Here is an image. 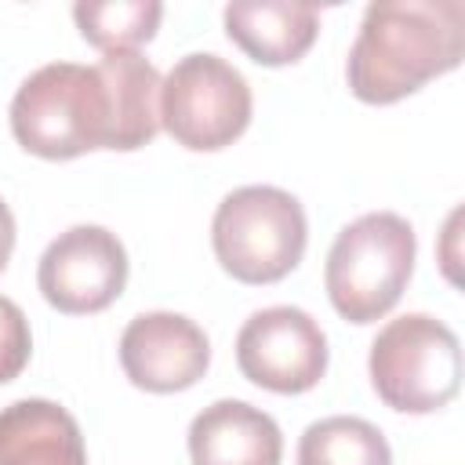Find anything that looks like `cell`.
<instances>
[{
  "mask_svg": "<svg viewBox=\"0 0 465 465\" xmlns=\"http://www.w3.org/2000/svg\"><path fill=\"white\" fill-rule=\"evenodd\" d=\"M367 371L385 407L432 414L443 411L461 389V341L443 320L407 312L378 331Z\"/></svg>",
  "mask_w": 465,
  "mask_h": 465,
  "instance_id": "cell-5",
  "label": "cell"
},
{
  "mask_svg": "<svg viewBox=\"0 0 465 465\" xmlns=\"http://www.w3.org/2000/svg\"><path fill=\"white\" fill-rule=\"evenodd\" d=\"M309 243V222L298 196L276 185L232 189L211 218L218 265L240 283H276L298 269Z\"/></svg>",
  "mask_w": 465,
  "mask_h": 465,
  "instance_id": "cell-4",
  "label": "cell"
},
{
  "mask_svg": "<svg viewBox=\"0 0 465 465\" xmlns=\"http://www.w3.org/2000/svg\"><path fill=\"white\" fill-rule=\"evenodd\" d=\"M298 465H392V450L367 418L331 414L302 432Z\"/></svg>",
  "mask_w": 465,
  "mask_h": 465,
  "instance_id": "cell-14",
  "label": "cell"
},
{
  "mask_svg": "<svg viewBox=\"0 0 465 465\" xmlns=\"http://www.w3.org/2000/svg\"><path fill=\"white\" fill-rule=\"evenodd\" d=\"M461 0H378L363 11L345 62L349 91L367 105H392L461 65Z\"/></svg>",
  "mask_w": 465,
  "mask_h": 465,
  "instance_id": "cell-1",
  "label": "cell"
},
{
  "mask_svg": "<svg viewBox=\"0 0 465 465\" xmlns=\"http://www.w3.org/2000/svg\"><path fill=\"white\" fill-rule=\"evenodd\" d=\"M0 465H87L84 432L54 400H15L0 407Z\"/></svg>",
  "mask_w": 465,
  "mask_h": 465,
  "instance_id": "cell-12",
  "label": "cell"
},
{
  "mask_svg": "<svg viewBox=\"0 0 465 465\" xmlns=\"http://www.w3.org/2000/svg\"><path fill=\"white\" fill-rule=\"evenodd\" d=\"M80 36L98 47L102 54L109 51H138V44H149L160 29L163 4L156 0H109V4H76L73 7Z\"/></svg>",
  "mask_w": 465,
  "mask_h": 465,
  "instance_id": "cell-15",
  "label": "cell"
},
{
  "mask_svg": "<svg viewBox=\"0 0 465 465\" xmlns=\"http://www.w3.org/2000/svg\"><path fill=\"white\" fill-rule=\"evenodd\" d=\"M236 363L258 389L298 396L327 374V334L298 305L258 309L236 334Z\"/></svg>",
  "mask_w": 465,
  "mask_h": 465,
  "instance_id": "cell-7",
  "label": "cell"
},
{
  "mask_svg": "<svg viewBox=\"0 0 465 465\" xmlns=\"http://www.w3.org/2000/svg\"><path fill=\"white\" fill-rule=\"evenodd\" d=\"M254 113L251 84L218 54L193 51L160 80V127L193 153L232 145Z\"/></svg>",
  "mask_w": 465,
  "mask_h": 465,
  "instance_id": "cell-6",
  "label": "cell"
},
{
  "mask_svg": "<svg viewBox=\"0 0 465 465\" xmlns=\"http://www.w3.org/2000/svg\"><path fill=\"white\" fill-rule=\"evenodd\" d=\"M36 287L65 316L102 312L127 287V251L105 225H73L40 254Z\"/></svg>",
  "mask_w": 465,
  "mask_h": 465,
  "instance_id": "cell-8",
  "label": "cell"
},
{
  "mask_svg": "<svg viewBox=\"0 0 465 465\" xmlns=\"http://www.w3.org/2000/svg\"><path fill=\"white\" fill-rule=\"evenodd\" d=\"M113 102V149L134 153L160 131V73L138 51H109L98 62Z\"/></svg>",
  "mask_w": 465,
  "mask_h": 465,
  "instance_id": "cell-13",
  "label": "cell"
},
{
  "mask_svg": "<svg viewBox=\"0 0 465 465\" xmlns=\"http://www.w3.org/2000/svg\"><path fill=\"white\" fill-rule=\"evenodd\" d=\"M120 367L145 392H182L207 374L211 341L182 312H142L120 334Z\"/></svg>",
  "mask_w": 465,
  "mask_h": 465,
  "instance_id": "cell-9",
  "label": "cell"
},
{
  "mask_svg": "<svg viewBox=\"0 0 465 465\" xmlns=\"http://www.w3.org/2000/svg\"><path fill=\"white\" fill-rule=\"evenodd\" d=\"M33 352V334H29V320L25 312L0 294V385L15 381Z\"/></svg>",
  "mask_w": 465,
  "mask_h": 465,
  "instance_id": "cell-16",
  "label": "cell"
},
{
  "mask_svg": "<svg viewBox=\"0 0 465 465\" xmlns=\"http://www.w3.org/2000/svg\"><path fill=\"white\" fill-rule=\"evenodd\" d=\"M229 40L258 65H294L316 44L320 11L287 0H236L222 11Z\"/></svg>",
  "mask_w": 465,
  "mask_h": 465,
  "instance_id": "cell-11",
  "label": "cell"
},
{
  "mask_svg": "<svg viewBox=\"0 0 465 465\" xmlns=\"http://www.w3.org/2000/svg\"><path fill=\"white\" fill-rule=\"evenodd\" d=\"M193 465H280V425L243 400H214L189 425Z\"/></svg>",
  "mask_w": 465,
  "mask_h": 465,
  "instance_id": "cell-10",
  "label": "cell"
},
{
  "mask_svg": "<svg viewBox=\"0 0 465 465\" xmlns=\"http://www.w3.org/2000/svg\"><path fill=\"white\" fill-rule=\"evenodd\" d=\"M11 134L40 160L113 149V102L98 65L47 62L11 98Z\"/></svg>",
  "mask_w": 465,
  "mask_h": 465,
  "instance_id": "cell-2",
  "label": "cell"
},
{
  "mask_svg": "<svg viewBox=\"0 0 465 465\" xmlns=\"http://www.w3.org/2000/svg\"><path fill=\"white\" fill-rule=\"evenodd\" d=\"M11 251H15V214H11V207L0 200V272H4L7 262H11Z\"/></svg>",
  "mask_w": 465,
  "mask_h": 465,
  "instance_id": "cell-17",
  "label": "cell"
},
{
  "mask_svg": "<svg viewBox=\"0 0 465 465\" xmlns=\"http://www.w3.org/2000/svg\"><path fill=\"white\" fill-rule=\"evenodd\" d=\"M418 240L403 214L396 211H371L349 222L323 265V287L334 312L349 323H374L411 283Z\"/></svg>",
  "mask_w": 465,
  "mask_h": 465,
  "instance_id": "cell-3",
  "label": "cell"
}]
</instances>
